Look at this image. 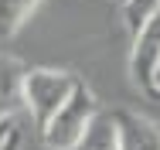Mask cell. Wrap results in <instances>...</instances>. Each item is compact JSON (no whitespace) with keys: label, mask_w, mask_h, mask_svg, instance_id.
Listing matches in <instances>:
<instances>
[{"label":"cell","mask_w":160,"mask_h":150,"mask_svg":"<svg viewBox=\"0 0 160 150\" xmlns=\"http://www.w3.org/2000/svg\"><path fill=\"white\" fill-rule=\"evenodd\" d=\"M96 116H99L96 92L89 89L85 82H78L75 92L68 96V102H65L62 109L41 126V140H44V147H48V150H72L82 137H85V130L92 126Z\"/></svg>","instance_id":"obj_1"},{"label":"cell","mask_w":160,"mask_h":150,"mask_svg":"<svg viewBox=\"0 0 160 150\" xmlns=\"http://www.w3.org/2000/svg\"><path fill=\"white\" fill-rule=\"evenodd\" d=\"M78 82H82V79H78L75 72H65V68H28L21 102L28 106V113L34 116L38 130L68 102V96L75 92Z\"/></svg>","instance_id":"obj_2"},{"label":"cell","mask_w":160,"mask_h":150,"mask_svg":"<svg viewBox=\"0 0 160 150\" xmlns=\"http://www.w3.org/2000/svg\"><path fill=\"white\" fill-rule=\"evenodd\" d=\"M157 65H160V14L133 34V48H129V79L143 96H153Z\"/></svg>","instance_id":"obj_3"},{"label":"cell","mask_w":160,"mask_h":150,"mask_svg":"<svg viewBox=\"0 0 160 150\" xmlns=\"http://www.w3.org/2000/svg\"><path fill=\"white\" fill-rule=\"evenodd\" d=\"M119 130V150H160V123L136 109H112Z\"/></svg>","instance_id":"obj_4"},{"label":"cell","mask_w":160,"mask_h":150,"mask_svg":"<svg viewBox=\"0 0 160 150\" xmlns=\"http://www.w3.org/2000/svg\"><path fill=\"white\" fill-rule=\"evenodd\" d=\"M24 75H28V65L7 51H0V120H14L21 96H24Z\"/></svg>","instance_id":"obj_5"},{"label":"cell","mask_w":160,"mask_h":150,"mask_svg":"<svg viewBox=\"0 0 160 150\" xmlns=\"http://www.w3.org/2000/svg\"><path fill=\"white\" fill-rule=\"evenodd\" d=\"M72 150H119V130H116V116L109 109H99L92 126L85 130V137Z\"/></svg>","instance_id":"obj_6"},{"label":"cell","mask_w":160,"mask_h":150,"mask_svg":"<svg viewBox=\"0 0 160 150\" xmlns=\"http://www.w3.org/2000/svg\"><path fill=\"white\" fill-rule=\"evenodd\" d=\"M38 3L41 0H0V44L10 41L28 24V17L38 10Z\"/></svg>","instance_id":"obj_7"},{"label":"cell","mask_w":160,"mask_h":150,"mask_svg":"<svg viewBox=\"0 0 160 150\" xmlns=\"http://www.w3.org/2000/svg\"><path fill=\"white\" fill-rule=\"evenodd\" d=\"M157 14H160V0H123V24H126L129 34H136Z\"/></svg>","instance_id":"obj_8"},{"label":"cell","mask_w":160,"mask_h":150,"mask_svg":"<svg viewBox=\"0 0 160 150\" xmlns=\"http://www.w3.org/2000/svg\"><path fill=\"white\" fill-rule=\"evenodd\" d=\"M17 130H21V126H17L14 120H0V147H3V143H7V140H10Z\"/></svg>","instance_id":"obj_9"},{"label":"cell","mask_w":160,"mask_h":150,"mask_svg":"<svg viewBox=\"0 0 160 150\" xmlns=\"http://www.w3.org/2000/svg\"><path fill=\"white\" fill-rule=\"evenodd\" d=\"M0 150H21V130H17V133H14V137H10V140H7Z\"/></svg>","instance_id":"obj_10"},{"label":"cell","mask_w":160,"mask_h":150,"mask_svg":"<svg viewBox=\"0 0 160 150\" xmlns=\"http://www.w3.org/2000/svg\"><path fill=\"white\" fill-rule=\"evenodd\" d=\"M157 92H160V65L153 68V96H157Z\"/></svg>","instance_id":"obj_11"}]
</instances>
